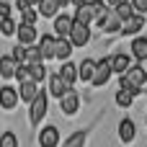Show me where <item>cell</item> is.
<instances>
[{
  "mask_svg": "<svg viewBox=\"0 0 147 147\" xmlns=\"http://www.w3.org/2000/svg\"><path fill=\"white\" fill-rule=\"evenodd\" d=\"M85 3H88V0H72V5H75V8H80V5H85Z\"/></svg>",
  "mask_w": 147,
  "mask_h": 147,
  "instance_id": "d590c367",
  "label": "cell"
},
{
  "mask_svg": "<svg viewBox=\"0 0 147 147\" xmlns=\"http://www.w3.org/2000/svg\"><path fill=\"white\" fill-rule=\"evenodd\" d=\"M47 109H49V96L41 90V93L36 96V101L28 106V124H31V127H39L41 119L47 116Z\"/></svg>",
  "mask_w": 147,
  "mask_h": 147,
  "instance_id": "7a4b0ae2",
  "label": "cell"
},
{
  "mask_svg": "<svg viewBox=\"0 0 147 147\" xmlns=\"http://www.w3.org/2000/svg\"><path fill=\"white\" fill-rule=\"evenodd\" d=\"M36 47H39V52H41L44 59L57 57V36H52V34H41V39H39Z\"/></svg>",
  "mask_w": 147,
  "mask_h": 147,
  "instance_id": "8fae6325",
  "label": "cell"
},
{
  "mask_svg": "<svg viewBox=\"0 0 147 147\" xmlns=\"http://www.w3.org/2000/svg\"><path fill=\"white\" fill-rule=\"evenodd\" d=\"M18 26L21 23H16L13 18H3L0 21V34L3 36H13V34H18Z\"/></svg>",
  "mask_w": 147,
  "mask_h": 147,
  "instance_id": "484cf974",
  "label": "cell"
},
{
  "mask_svg": "<svg viewBox=\"0 0 147 147\" xmlns=\"http://www.w3.org/2000/svg\"><path fill=\"white\" fill-rule=\"evenodd\" d=\"M0 147H18V137L13 132H3L0 137Z\"/></svg>",
  "mask_w": 147,
  "mask_h": 147,
  "instance_id": "4dcf8cb0",
  "label": "cell"
},
{
  "mask_svg": "<svg viewBox=\"0 0 147 147\" xmlns=\"http://www.w3.org/2000/svg\"><path fill=\"white\" fill-rule=\"evenodd\" d=\"M28 70H31V75H34V80H36V83H41L44 78H49V75H52V72L47 70V65H44V62H36V65H31Z\"/></svg>",
  "mask_w": 147,
  "mask_h": 147,
  "instance_id": "4316f807",
  "label": "cell"
},
{
  "mask_svg": "<svg viewBox=\"0 0 147 147\" xmlns=\"http://www.w3.org/2000/svg\"><path fill=\"white\" fill-rule=\"evenodd\" d=\"M129 52H132V57H137V59L145 62V59H147V36H134Z\"/></svg>",
  "mask_w": 147,
  "mask_h": 147,
  "instance_id": "44dd1931",
  "label": "cell"
},
{
  "mask_svg": "<svg viewBox=\"0 0 147 147\" xmlns=\"http://www.w3.org/2000/svg\"><path fill=\"white\" fill-rule=\"evenodd\" d=\"M98 26H101V31L103 34H121V18L116 16V10L114 8H109L106 10V16L101 18V21H96Z\"/></svg>",
  "mask_w": 147,
  "mask_h": 147,
  "instance_id": "277c9868",
  "label": "cell"
},
{
  "mask_svg": "<svg viewBox=\"0 0 147 147\" xmlns=\"http://www.w3.org/2000/svg\"><path fill=\"white\" fill-rule=\"evenodd\" d=\"M67 39L72 41V47H85L90 41V26H83V23L75 21V28H72V34Z\"/></svg>",
  "mask_w": 147,
  "mask_h": 147,
  "instance_id": "7c38bea8",
  "label": "cell"
},
{
  "mask_svg": "<svg viewBox=\"0 0 147 147\" xmlns=\"http://www.w3.org/2000/svg\"><path fill=\"white\" fill-rule=\"evenodd\" d=\"M16 80L23 85V83H31V80H34V75H31V70H28L26 65H21V67H18V72H16ZM34 83H36V80H34Z\"/></svg>",
  "mask_w": 147,
  "mask_h": 147,
  "instance_id": "f546056e",
  "label": "cell"
},
{
  "mask_svg": "<svg viewBox=\"0 0 147 147\" xmlns=\"http://www.w3.org/2000/svg\"><path fill=\"white\" fill-rule=\"evenodd\" d=\"M132 3H134V10L137 13H142V16L147 13V0H132Z\"/></svg>",
  "mask_w": 147,
  "mask_h": 147,
  "instance_id": "1f68e13d",
  "label": "cell"
},
{
  "mask_svg": "<svg viewBox=\"0 0 147 147\" xmlns=\"http://www.w3.org/2000/svg\"><path fill=\"white\" fill-rule=\"evenodd\" d=\"M114 10H116V16H119L121 21H127V18H132V16L137 13V10H134V3H132V0H121V3H119Z\"/></svg>",
  "mask_w": 147,
  "mask_h": 147,
  "instance_id": "cb8c5ba5",
  "label": "cell"
},
{
  "mask_svg": "<svg viewBox=\"0 0 147 147\" xmlns=\"http://www.w3.org/2000/svg\"><path fill=\"white\" fill-rule=\"evenodd\" d=\"M0 18H10V5L8 3H0Z\"/></svg>",
  "mask_w": 147,
  "mask_h": 147,
  "instance_id": "d6a6232c",
  "label": "cell"
},
{
  "mask_svg": "<svg viewBox=\"0 0 147 147\" xmlns=\"http://www.w3.org/2000/svg\"><path fill=\"white\" fill-rule=\"evenodd\" d=\"M145 124H147V119H145Z\"/></svg>",
  "mask_w": 147,
  "mask_h": 147,
  "instance_id": "8d00e7d4",
  "label": "cell"
},
{
  "mask_svg": "<svg viewBox=\"0 0 147 147\" xmlns=\"http://www.w3.org/2000/svg\"><path fill=\"white\" fill-rule=\"evenodd\" d=\"M59 75L65 78V83H67L70 88H72V85H75V83L80 80V70H78V67H75L72 62H65V65L59 67Z\"/></svg>",
  "mask_w": 147,
  "mask_h": 147,
  "instance_id": "ffe728a7",
  "label": "cell"
},
{
  "mask_svg": "<svg viewBox=\"0 0 147 147\" xmlns=\"http://www.w3.org/2000/svg\"><path fill=\"white\" fill-rule=\"evenodd\" d=\"M36 145L39 147H59V129L57 127H44L39 134H36Z\"/></svg>",
  "mask_w": 147,
  "mask_h": 147,
  "instance_id": "8992f818",
  "label": "cell"
},
{
  "mask_svg": "<svg viewBox=\"0 0 147 147\" xmlns=\"http://www.w3.org/2000/svg\"><path fill=\"white\" fill-rule=\"evenodd\" d=\"M18 93H21V101L31 106V103L36 101V96H39L41 90H39V83H34V80H31V83H23V85L18 88Z\"/></svg>",
  "mask_w": 147,
  "mask_h": 147,
  "instance_id": "e0dca14e",
  "label": "cell"
},
{
  "mask_svg": "<svg viewBox=\"0 0 147 147\" xmlns=\"http://www.w3.org/2000/svg\"><path fill=\"white\" fill-rule=\"evenodd\" d=\"M16 8H18L21 13H23V10H28L31 5H28V0H16Z\"/></svg>",
  "mask_w": 147,
  "mask_h": 147,
  "instance_id": "836d02e7",
  "label": "cell"
},
{
  "mask_svg": "<svg viewBox=\"0 0 147 147\" xmlns=\"http://www.w3.org/2000/svg\"><path fill=\"white\" fill-rule=\"evenodd\" d=\"M70 54H72V41H70V39L57 36V59L65 65V62L70 59Z\"/></svg>",
  "mask_w": 147,
  "mask_h": 147,
  "instance_id": "7402d4cb",
  "label": "cell"
},
{
  "mask_svg": "<svg viewBox=\"0 0 147 147\" xmlns=\"http://www.w3.org/2000/svg\"><path fill=\"white\" fill-rule=\"evenodd\" d=\"M88 145V129H80V132H72L65 142H62V147H85Z\"/></svg>",
  "mask_w": 147,
  "mask_h": 147,
  "instance_id": "603a6c76",
  "label": "cell"
},
{
  "mask_svg": "<svg viewBox=\"0 0 147 147\" xmlns=\"http://www.w3.org/2000/svg\"><path fill=\"white\" fill-rule=\"evenodd\" d=\"M67 90H70V85L65 83V78H62L59 72H52V75H49V93H52L54 98H62Z\"/></svg>",
  "mask_w": 147,
  "mask_h": 147,
  "instance_id": "9a60e30c",
  "label": "cell"
},
{
  "mask_svg": "<svg viewBox=\"0 0 147 147\" xmlns=\"http://www.w3.org/2000/svg\"><path fill=\"white\" fill-rule=\"evenodd\" d=\"M132 103H134V93L119 88V93H116V106H119V109H129Z\"/></svg>",
  "mask_w": 147,
  "mask_h": 147,
  "instance_id": "d4e9b609",
  "label": "cell"
},
{
  "mask_svg": "<svg viewBox=\"0 0 147 147\" xmlns=\"http://www.w3.org/2000/svg\"><path fill=\"white\" fill-rule=\"evenodd\" d=\"M111 75H114V62H111V57H103V59H98V72H96L90 85L93 88H103L111 80Z\"/></svg>",
  "mask_w": 147,
  "mask_h": 147,
  "instance_id": "3957f363",
  "label": "cell"
},
{
  "mask_svg": "<svg viewBox=\"0 0 147 147\" xmlns=\"http://www.w3.org/2000/svg\"><path fill=\"white\" fill-rule=\"evenodd\" d=\"M59 8H62L59 0H41L36 10H39L41 18H57V16H59Z\"/></svg>",
  "mask_w": 147,
  "mask_h": 147,
  "instance_id": "ac0fdd59",
  "label": "cell"
},
{
  "mask_svg": "<svg viewBox=\"0 0 147 147\" xmlns=\"http://www.w3.org/2000/svg\"><path fill=\"white\" fill-rule=\"evenodd\" d=\"M10 54L16 57V62H18V65H26V54H28V47H23V44H16Z\"/></svg>",
  "mask_w": 147,
  "mask_h": 147,
  "instance_id": "f1b7e54d",
  "label": "cell"
},
{
  "mask_svg": "<svg viewBox=\"0 0 147 147\" xmlns=\"http://www.w3.org/2000/svg\"><path fill=\"white\" fill-rule=\"evenodd\" d=\"M16 36H18V44H23V47H36L39 39H41L39 31H36V26H23V23L18 26V34Z\"/></svg>",
  "mask_w": 147,
  "mask_h": 147,
  "instance_id": "9c48e42d",
  "label": "cell"
},
{
  "mask_svg": "<svg viewBox=\"0 0 147 147\" xmlns=\"http://www.w3.org/2000/svg\"><path fill=\"white\" fill-rule=\"evenodd\" d=\"M147 18L142 16V13H134L132 18H127V21H121V34L124 36H132V34H140L142 28H145Z\"/></svg>",
  "mask_w": 147,
  "mask_h": 147,
  "instance_id": "30bf717a",
  "label": "cell"
},
{
  "mask_svg": "<svg viewBox=\"0 0 147 147\" xmlns=\"http://www.w3.org/2000/svg\"><path fill=\"white\" fill-rule=\"evenodd\" d=\"M59 111H62L65 116H75V114L80 111V96H78L72 88L59 98Z\"/></svg>",
  "mask_w": 147,
  "mask_h": 147,
  "instance_id": "5b68a950",
  "label": "cell"
},
{
  "mask_svg": "<svg viewBox=\"0 0 147 147\" xmlns=\"http://www.w3.org/2000/svg\"><path fill=\"white\" fill-rule=\"evenodd\" d=\"M78 70H80V80H83V83H93V78H96V72H98V62L90 59V57H85V59L78 65Z\"/></svg>",
  "mask_w": 147,
  "mask_h": 147,
  "instance_id": "5bb4252c",
  "label": "cell"
},
{
  "mask_svg": "<svg viewBox=\"0 0 147 147\" xmlns=\"http://www.w3.org/2000/svg\"><path fill=\"white\" fill-rule=\"evenodd\" d=\"M72 28H75V16L59 13V16L54 18V34H59L62 39H67V36L72 34Z\"/></svg>",
  "mask_w": 147,
  "mask_h": 147,
  "instance_id": "52a82bcc",
  "label": "cell"
},
{
  "mask_svg": "<svg viewBox=\"0 0 147 147\" xmlns=\"http://www.w3.org/2000/svg\"><path fill=\"white\" fill-rule=\"evenodd\" d=\"M41 16H39V10L36 8H28V10H23L21 13V23L23 26H36V21H39Z\"/></svg>",
  "mask_w": 147,
  "mask_h": 147,
  "instance_id": "83f0119b",
  "label": "cell"
},
{
  "mask_svg": "<svg viewBox=\"0 0 147 147\" xmlns=\"http://www.w3.org/2000/svg\"><path fill=\"white\" fill-rule=\"evenodd\" d=\"M119 3H121V0H106V5H111V8H116Z\"/></svg>",
  "mask_w": 147,
  "mask_h": 147,
  "instance_id": "e575fe53",
  "label": "cell"
},
{
  "mask_svg": "<svg viewBox=\"0 0 147 147\" xmlns=\"http://www.w3.org/2000/svg\"><path fill=\"white\" fill-rule=\"evenodd\" d=\"M111 62H114V72L116 75H124L127 70H132V54H111Z\"/></svg>",
  "mask_w": 147,
  "mask_h": 147,
  "instance_id": "d6986e66",
  "label": "cell"
},
{
  "mask_svg": "<svg viewBox=\"0 0 147 147\" xmlns=\"http://www.w3.org/2000/svg\"><path fill=\"white\" fill-rule=\"evenodd\" d=\"M147 85V70L145 65H134L132 70H127L124 75H119V88H124V90H129V93H134V96H140V90Z\"/></svg>",
  "mask_w": 147,
  "mask_h": 147,
  "instance_id": "6da1fadb",
  "label": "cell"
},
{
  "mask_svg": "<svg viewBox=\"0 0 147 147\" xmlns=\"http://www.w3.org/2000/svg\"><path fill=\"white\" fill-rule=\"evenodd\" d=\"M134 134H137L134 121L132 119H121L119 121V140H121V145H132L134 142Z\"/></svg>",
  "mask_w": 147,
  "mask_h": 147,
  "instance_id": "2e32d148",
  "label": "cell"
},
{
  "mask_svg": "<svg viewBox=\"0 0 147 147\" xmlns=\"http://www.w3.org/2000/svg\"><path fill=\"white\" fill-rule=\"evenodd\" d=\"M18 101H21V93L16 88H10V85L0 88V106H3V111H13L18 106Z\"/></svg>",
  "mask_w": 147,
  "mask_h": 147,
  "instance_id": "ba28073f",
  "label": "cell"
},
{
  "mask_svg": "<svg viewBox=\"0 0 147 147\" xmlns=\"http://www.w3.org/2000/svg\"><path fill=\"white\" fill-rule=\"evenodd\" d=\"M18 62H16V57L13 54H5V57H0V78L3 80H10V78H16V72H18Z\"/></svg>",
  "mask_w": 147,
  "mask_h": 147,
  "instance_id": "4fadbf2b",
  "label": "cell"
}]
</instances>
